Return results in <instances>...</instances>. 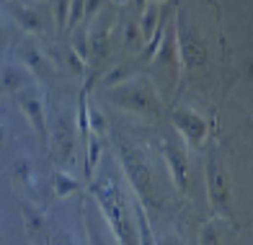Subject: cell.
<instances>
[{
	"label": "cell",
	"mask_w": 253,
	"mask_h": 245,
	"mask_svg": "<svg viewBox=\"0 0 253 245\" xmlns=\"http://www.w3.org/2000/svg\"><path fill=\"white\" fill-rule=\"evenodd\" d=\"M90 196H93L101 217L106 219L117 245H137L134 209L132 199H126V191H122V183L109 173L90 178Z\"/></svg>",
	"instance_id": "cell-1"
},
{
	"label": "cell",
	"mask_w": 253,
	"mask_h": 245,
	"mask_svg": "<svg viewBox=\"0 0 253 245\" xmlns=\"http://www.w3.org/2000/svg\"><path fill=\"white\" fill-rule=\"evenodd\" d=\"M117 153H119V163H122V170L126 176V183L132 186V194L142 204L158 206V202H155V178H153V170H150V163H147L145 153L124 137L117 139Z\"/></svg>",
	"instance_id": "cell-2"
},
{
	"label": "cell",
	"mask_w": 253,
	"mask_h": 245,
	"mask_svg": "<svg viewBox=\"0 0 253 245\" xmlns=\"http://www.w3.org/2000/svg\"><path fill=\"white\" fill-rule=\"evenodd\" d=\"M106 98L126 111H134V114L155 116L160 111V101H158L155 88L147 80H140V78H129L114 88H106Z\"/></svg>",
	"instance_id": "cell-3"
},
{
	"label": "cell",
	"mask_w": 253,
	"mask_h": 245,
	"mask_svg": "<svg viewBox=\"0 0 253 245\" xmlns=\"http://www.w3.org/2000/svg\"><path fill=\"white\" fill-rule=\"evenodd\" d=\"M207 194H210V202L217 212L233 219V189H230L227 170L214 150L210 153V160H207Z\"/></svg>",
	"instance_id": "cell-4"
},
{
	"label": "cell",
	"mask_w": 253,
	"mask_h": 245,
	"mask_svg": "<svg viewBox=\"0 0 253 245\" xmlns=\"http://www.w3.org/2000/svg\"><path fill=\"white\" fill-rule=\"evenodd\" d=\"M173 29H176V49L181 52V60H183V67H202L207 62V46L199 37V31L189 26L186 23V16L176 13V21H173Z\"/></svg>",
	"instance_id": "cell-5"
},
{
	"label": "cell",
	"mask_w": 253,
	"mask_h": 245,
	"mask_svg": "<svg viewBox=\"0 0 253 245\" xmlns=\"http://www.w3.org/2000/svg\"><path fill=\"white\" fill-rule=\"evenodd\" d=\"M160 145H163V158H166V165L170 170V178H173L176 189L178 191H186L189 189V155H186V142L168 132L163 134V139H160Z\"/></svg>",
	"instance_id": "cell-6"
},
{
	"label": "cell",
	"mask_w": 253,
	"mask_h": 245,
	"mask_svg": "<svg viewBox=\"0 0 253 245\" xmlns=\"http://www.w3.org/2000/svg\"><path fill=\"white\" fill-rule=\"evenodd\" d=\"M170 124H173L176 134L183 139V142H189L191 147H199L204 145L207 139V119L202 114H197L194 109H173L170 111Z\"/></svg>",
	"instance_id": "cell-7"
},
{
	"label": "cell",
	"mask_w": 253,
	"mask_h": 245,
	"mask_svg": "<svg viewBox=\"0 0 253 245\" xmlns=\"http://www.w3.org/2000/svg\"><path fill=\"white\" fill-rule=\"evenodd\" d=\"M18 93V106H21V111H24L26 116H29V122H31V126H34V132H37L42 139H47V114H44V96L39 90H16Z\"/></svg>",
	"instance_id": "cell-8"
},
{
	"label": "cell",
	"mask_w": 253,
	"mask_h": 245,
	"mask_svg": "<svg viewBox=\"0 0 253 245\" xmlns=\"http://www.w3.org/2000/svg\"><path fill=\"white\" fill-rule=\"evenodd\" d=\"M52 145L57 147L60 160L70 163L75 155V119L67 114H60L52 124Z\"/></svg>",
	"instance_id": "cell-9"
},
{
	"label": "cell",
	"mask_w": 253,
	"mask_h": 245,
	"mask_svg": "<svg viewBox=\"0 0 253 245\" xmlns=\"http://www.w3.org/2000/svg\"><path fill=\"white\" fill-rule=\"evenodd\" d=\"M111 21L114 16L106 13L103 18H98V23L88 31V49H90V62L101 65L109 54V41H111Z\"/></svg>",
	"instance_id": "cell-10"
},
{
	"label": "cell",
	"mask_w": 253,
	"mask_h": 245,
	"mask_svg": "<svg viewBox=\"0 0 253 245\" xmlns=\"http://www.w3.org/2000/svg\"><path fill=\"white\" fill-rule=\"evenodd\" d=\"M83 219H85V238L88 245H117V240H111V230L106 225V219L101 217L98 206L83 209Z\"/></svg>",
	"instance_id": "cell-11"
},
{
	"label": "cell",
	"mask_w": 253,
	"mask_h": 245,
	"mask_svg": "<svg viewBox=\"0 0 253 245\" xmlns=\"http://www.w3.org/2000/svg\"><path fill=\"white\" fill-rule=\"evenodd\" d=\"M18 57H21V62H26V67L31 70V73H37V75H49V73H52L49 60H47V57H44L34 44H24V46H21Z\"/></svg>",
	"instance_id": "cell-12"
},
{
	"label": "cell",
	"mask_w": 253,
	"mask_h": 245,
	"mask_svg": "<svg viewBox=\"0 0 253 245\" xmlns=\"http://www.w3.org/2000/svg\"><path fill=\"white\" fill-rule=\"evenodd\" d=\"M10 8H13V16H16L18 26L24 31H29V34H42L44 31V21L39 16V10H34L29 5H10Z\"/></svg>",
	"instance_id": "cell-13"
},
{
	"label": "cell",
	"mask_w": 253,
	"mask_h": 245,
	"mask_svg": "<svg viewBox=\"0 0 253 245\" xmlns=\"http://www.w3.org/2000/svg\"><path fill=\"white\" fill-rule=\"evenodd\" d=\"M18 209H21V217H24V225H26V230H29V235H31V238L42 235L44 225H47V219H44L42 209H37L34 204H29L26 199L18 202Z\"/></svg>",
	"instance_id": "cell-14"
},
{
	"label": "cell",
	"mask_w": 253,
	"mask_h": 245,
	"mask_svg": "<svg viewBox=\"0 0 253 245\" xmlns=\"http://www.w3.org/2000/svg\"><path fill=\"white\" fill-rule=\"evenodd\" d=\"M142 41H145V37L140 31V23L132 21V18H124V23H122V44H124V49L140 54Z\"/></svg>",
	"instance_id": "cell-15"
},
{
	"label": "cell",
	"mask_w": 253,
	"mask_h": 245,
	"mask_svg": "<svg viewBox=\"0 0 253 245\" xmlns=\"http://www.w3.org/2000/svg\"><path fill=\"white\" fill-rule=\"evenodd\" d=\"M134 73H137V62H119L101 78V83H103V88H114V85L124 83V80L134 78Z\"/></svg>",
	"instance_id": "cell-16"
},
{
	"label": "cell",
	"mask_w": 253,
	"mask_h": 245,
	"mask_svg": "<svg viewBox=\"0 0 253 245\" xmlns=\"http://www.w3.org/2000/svg\"><path fill=\"white\" fill-rule=\"evenodd\" d=\"M52 186H54L57 196H70L80 189V181L75 176H70L67 170H54L52 173Z\"/></svg>",
	"instance_id": "cell-17"
},
{
	"label": "cell",
	"mask_w": 253,
	"mask_h": 245,
	"mask_svg": "<svg viewBox=\"0 0 253 245\" xmlns=\"http://www.w3.org/2000/svg\"><path fill=\"white\" fill-rule=\"evenodd\" d=\"M163 34H166V18H160V23L155 26V31L145 39L147 46H142V49H140V62H147V60H153V57H155L160 41H163Z\"/></svg>",
	"instance_id": "cell-18"
},
{
	"label": "cell",
	"mask_w": 253,
	"mask_h": 245,
	"mask_svg": "<svg viewBox=\"0 0 253 245\" xmlns=\"http://www.w3.org/2000/svg\"><path fill=\"white\" fill-rule=\"evenodd\" d=\"M88 158H85V176L88 178H93V173H96V165H98V158H101V150H103V142H101V137L98 134H90L88 132Z\"/></svg>",
	"instance_id": "cell-19"
},
{
	"label": "cell",
	"mask_w": 253,
	"mask_h": 245,
	"mask_svg": "<svg viewBox=\"0 0 253 245\" xmlns=\"http://www.w3.org/2000/svg\"><path fill=\"white\" fill-rule=\"evenodd\" d=\"M0 83H3V88H8V90H21L26 85V75L21 73V67L8 65V67H3V73H0Z\"/></svg>",
	"instance_id": "cell-20"
},
{
	"label": "cell",
	"mask_w": 253,
	"mask_h": 245,
	"mask_svg": "<svg viewBox=\"0 0 253 245\" xmlns=\"http://www.w3.org/2000/svg\"><path fill=\"white\" fill-rule=\"evenodd\" d=\"M140 23V31H142V37L147 39L150 34L155 31V26L160 23V10H158V5H150V8H142V18L137 21Z\"/></svg>",
	"instance_id": "cell-21"
},
{
	"label": "cell",
	"mask_w": 253,
	"mask_h": 245,
	"mask_svg": "<svg viewBox=\"0 0 253 245\" xmlns=\"http://www.w3.org/2000/svg\"><path fill=\"white\" fill-rule=\"evenodd\" d=\"M70 49H73L83 62L90 60V49H88V29H85V26H83V29H75L73 41H70Z\"/></svg>",
	"instance_id": "cell-22"
},
{
	"label": "cell",
	"mask_w": 253,
	"mask_h": 245,
	"mask_svg": "<svg viewBox=\"0 0 253 245\" xmlns=\"http://www.w3.org/2000/svg\"><path fill=\"white\" fill-rule=\"evenodd\" d=\"M106 129H109V126H106V116H103L98 109H90L88 106V132L103 137V134H106Z\"/></svg>",
	"instance_id": "cell-23"
},
{
	"label": "cell",
	"mask_w": 253,
	"mask_h": 245,
	"mask_svg": "<svg viewBox=\"0 0 253 245\" xmlns=\"http://www.w3.org/2000/svg\"><path fill=\"white\" fill-rule=\"evenodd\" d=\"M83 5L85 0H70V10H67V29H78L83 21Z\"/></svg>",
	"instance_id": "cell-24"
},
{
	"label": "cell",
	"mask_w": 253,
	"mask_h": 245,
	"mask_svg": "<svg viewBox=\"0 0 253 245\" xmlns=\"http://www.w3.org/2000/svg\"><path fill=\"white\" fill-rule=\"evenodd\" d=\"M199 245H220V230H217L214 222H207V225L202 227Z\"/></svg>",
	"instance_id": "cell-25"
},
{
	"label": "cell",
	"mask_w": 253,
	"mask_h": 245,
	"mask_svg": "<svg viewBox=\"0 0 253 245\" xmlns=\"http://www.w3.org/2000/svg\"><path fill=\"white\" fill-rule=\"evenodd\" d=\"M67 10H70V0H54V21H57V31L67 29Z\"/></svg>",
	"instance_id": "cell-26"
},
{
	"label": "cell",
	"mask_w": 253,
	"mask_h": 245,
	"mask_svg": "<svg viewBox=\"0 0 253 245\" xmlns=\"http://www.w3.org/2000/svg\"><path fill=\"white\" fill-rule=\"evenodd\" d=\"M13 173H16V181H21V183H34V176H31V165H29V160L18 158V160L13 163Z\"/></svg>",
	"instance_id": "cell-27"
},
{
	"label": "cell",
	"mask_w": 253,
	"mask_h": 245,
	"mask_svg": "<svg viewBox=\"0 0 253 245\" xmlns=\"http://www.w3.org/2000/svg\"><path fill=\"white\" fill-rule=\"evenodd\" d=\"M101 8H103V0H85V5H83V21H90Z\"/></svg>",
	"instance_id": "cell-28"
},
{
	"label": "cell",
	"mask_w": 253,
	"mask_h": 245,
	"mask_svg": "<svg viewBox=\"0 0 253 245\" xmlns=\"http://www.w3.org/2000/svg\"><path fill=\"white\" fill-rule=\"evenodd\" d=\"M67 62H70V67L75 70V73H85V62L80 60V57L70 49V46H67Z\"/></svg>",
	"instance_id": "cell-29"
},
{
	"label": "cell",
	"mask_w": 253,
	"mask_h": 245,
	"mask_svg": "<svg viewBox=\"0 0 253 245\" xmlns=\"http://www.w3.org/2000/svg\"><path fill=\"white\" fill-rule=\"evenodd\" d=\"M49 245H80L75 235H57L49 240Z\"/></svg>",
	"instance_id": "cell-30"
},
{
	"label": "cell",
	"mask_w": 253,
	"mask_h": 245,
	"mask_svg": "<svg viewBox=\"0 0 253 245\" xmlns=\"http://www.w3.org/2000/svg\"><path fill=\"white\" fill-rule=\"evenodd\" d=\"M5 44V31H3V23H0V46Z\"/></svg>",
	"instance_id": "cell-31"
},
{
	"label": "cell",
	"mask_w": 253,
	"mask_h": 245,
	"mask_svg": "<svg viewBox=\"0 0 253 245\" xmlns=\"http://www.w3.org/2000/svg\"><path fill=\"white\" fill-rule=\"evenodd\" d=\"M166 245H181V243H178V240H176V238H170V240H168V243H166Z\"/></svg>",
	"instance_id": "cell-32"
},
{
	"label": "cell",
	"mask_w": 253,
	"mask_h": 245,
	"mask_svg": "<svg viewBox=\"0 0 253 245\" xmlns=\"http://www.w3.org/2000/svg\"><path fill=\"white\" fill-rule=\"evenodd\" d=\"M0 145H3V126H0Z\"/></svg>",
	"instance_id": "cell-33"
},
{
	"label": "cell",
	"mask_w": 253,
	"mask_h": 245,
	"mask_svg": "<svg viewBox=\"0 0 253 245\" xmlns=\"http://www.w3.org/2000/svg\"><path fill=\"white\" fill-rule=\"evenodd\" d=\"M150 3H160V0H150Z\"/></svg>",
	"instance_id": "cell-34"
},
{
	"label": "cell",
	"mask_w": 253,
	"mask_h": 245,
	"mask_svg": "<svg viewBox=\"0 0 253 245\" xmlns=\"http://www.w3.org/2000/svg\"><path fill=\"white\" fill-rule=\"evenodd\" d=\"M137 3H140V5H142V0H137Z\"/></svg>",
	"instance_id": "cell-35"
},
{
	"label": "cell",
	"mask_w": 253,
	"mask_h": 245,
	"mask_svg": "<svg viewBox=\"0 0 253 245\" xmlns=\"http://www.w3.org/2000/svg\"><path fill=\"white\" fill-rule=\"evenodd\" d=\"M0 243H3V238H0Z\"/></svg>",
	"instance_id": "cell-36"
}]
</instances>
